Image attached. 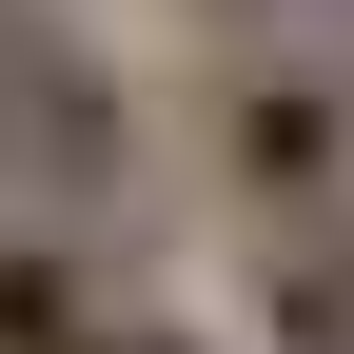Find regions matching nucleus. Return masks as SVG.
Wrapping results in <instances>:
<instances>
[{
  "instance_id": "nucleus-1",
  "label": "nucleus",
  "mask_w": 354,
  "mask_h": 354,
  "mask_svg": "<svg viewBox=\"0 0 354 354\" xmlns=\"http://www.w3.org/2000/svg\"><path fill=\"white\" fill-rule=\"evenodd\" d=\"M236 197L335 216V99H236Z\"/></svg>"
},
{
  "instance_id": "nucleus-2",
  "label": "nucleus",
  "mask_w": 354,
  "mask_h": 354,
  "mask_svg": "<svg viewBox=\"0 0 354 354\" xmlns=\"http://www.w3.org/2000/svg\"><path fill=\"white\" fill-rule=\"evenodd\" d=\"M0 354H99V276L59 236H0Z\"/></svg>"
}]
</instances>
